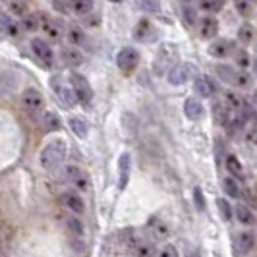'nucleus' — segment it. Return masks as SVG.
<instances>
[{
    "label": "nucleus",
    "mask_w": 257,
    "mask_h": 257,
    "mask_svg": "<svg viewBox=\"0 0 257 257\" xmlns=\"http://www.w3.org/2000/svg\"><path fill=\"white\" fill-rule=\"evenodd\" d=\"M68 145L64 140H51L41 151V167L49 172H54L64 165Z\"/></svg>",
    "instance_id": "obj_1"
},
{
    "label": "nucleus",
    "mask_w": 257,
    "mask_h": 257,
    "mask_svg": "<svg viewBox=\"0 0 257 257\" xmlns=\"http://www.w3.org/2000/svg\"><path fill=\"white\" fill-rule=\"evenodd\" d=\"M180 60V52L178 47L174 43H163L159 47V51L155 54V62H153V72L157 76H165L168 74L174 66L178 64Z\"/></svg>",
    "instance_id": "obj_2"
},
{
    "label": "nucleus",
    "mask_w": 257,
    "mask_h": 257,
    "mask_svg": "<svg viewBox=\"0 0 257 257\" xmlns=\"http://www.w3.org/2000/svg\"><path fill=\"white\" fill-rule=\"evenodd\" d=\"M49 85H51V89L54 91L56 99L64 104L66 108H72V106L77 103L72 83H66V79L60 76V74H54V76L51 77V81H49Z\"/></svg>",
    "instance_id": "obj_3"
},
{
    "label": "nucleus",
    "mask_w": 257,
    "mask_h": 257,
    "mask_svg": "<svg viewBox=\"0 0 257 257\" xmlns=\"http://www.w3.org/2000/svg\"><path fill=\"white\" fill-rule=\"evenodd\" d=\"M22 106L31 118H37L45 110V97L41 95V91L35 87H27L22 93Z\"/></svg>",
    "instance_id": "obj_4"
},
{
    "label": "nucleus",
    "mask_w": 257,
    "mask_h": 257,
    "mask_svg": "<svg viewBox=\"0 0 257 257\" xmlns=\"http://www.w3.org/2000/svg\"><path fill=\"white\" fill-rule=\"evenodd\" d=\"M29 47H31V52L35 54V58L45 68H54V52L45 39H31Z\"/></svg>",
    "instance_id": "obj_5"
},
{
    "label": "nucleus",
    "mask_w": 257,
    "mask_h": 257,
    "mask_svg": "<svg viewBox=\"0 0 257 257\" xmlns=\"http://www.w3.org/2000/svg\"><path fill=\"white\" fill-rule=\"evenodd\" d=\"M70 83H72V87H74V93H76L77 103L89 104L91 97H93V89H91L89 81L81 76V74L74 72V74L70 76Z\"/></svg>",
    "instance_id": "obj_6"
},
{
    "label": "nucleus",
    "mask_w": 257,
    "mask_h": 257,
    "mask_svg": "<svg viewBox=\"0 0 257 257\" xmlns=\"http://www.w3.org/2000/svg\"><path fill=\"white\" fill-rule=\"evenodd\" d=\"M197 70H195V66L193 64H186V62H178V64L174 66L170 72H168V83L170 85H184V83H188L190 79L193 77Z\"/></svg>",
    "instance_id": "obj_7"
},
{
    "label": "nucleus",
    "mask_w": 257,
    "mask_h": 257,
    "mask_svg": "<svg viewBox=\"0 0 257 257\" xmlns=\"http://www.w3.org/2000/svg\"><path fill=\"white\" fill-rule=\"evenodd\" d=\"M116 64H118V68L124 74H132L138 68V64H140V52L136 51V49H132V47L122 49V51L118 52V56H116Z\"/></svg>",
    "instance_id": "obj_8"
},
{
    "label": "nucleus",
    "mask_w": 257,
    "mask_h": 257,
    "mask_svg": "<svg viewBox=\"0 0 257 257\" xmlns=\"http://www.w3.org/2000/svg\"><path fill=\"white\" fill-rule=\"evenodd\" d=\"M56 8L74 16H87L93 10V0H58Z\"/></svg>",
    "instance_id": "obj_9"
},
{
    "label": "nucleus",
    "mask_w": 257,
    "mask_h": 257,
    "mask_svg": "<svg viewBox=\"0 0 257 257\" xmlns=\"http://www.w3.org/2000/svg\"><path fill=\"white\" fill-rule=\"evenodd\" d=\"M64 178L70 182V184H74L77 190H81V192L89 190V176H87L79 167H76V165H66Z\"/></svg>",
    "instance_id": "obj_10"
},
{
    "label": "nucleus",
    "mask_w": 257,
    "mask_h": 257,
    "mask_svg": "<svg viewBox=\"0 0 257 257\" xmlns=\"http://www.w3.org/2000/svg\"><path fill=\"white\" fill-rule=\"evenodd\" d=\"M41 29H43V33L51 41H60V39L64 37V29L60 26V22L52 20V18L45 16V14H41Z\"/></svg>",
    "instance_id": "obj_11"
},
{
    "label": "nucleus",
    "mask_w": 257,
    "mask_h": 257,
    "mask_svg": "<svg viewBox=\"0 0 257 257\" xmlns=\"http://www.w3.org/2000/svg\"><path fill=\"white\" fill-rule=\"evenodd\" d=\"M60 203L74 215H83V211H85V201L81 199V195L77 192H64L60 195Z\"/></svg>",
    "instance_id": "obj_12"
},
{
    "label": "nucleus",
    "mask_w": 257,
    "mask_h": 257,
    "mask_svg": "<svg viewBox=\"0 0 257 257\" xmlns=\"http://www.w3.org/2000/svg\"><path fill=\"white\" fill-rule=\"evenodd\" d=\"M60 58H62V62H64L66 66H70V68H77V66H81L83 62H85L83 52L79 51L77 47H72V45L62 47V51H60Z\"/></svg>",
    "instance_id": "obj_13"
},
{
    "label": "nucleus",
    "mask_w": 257,
    "mask_h": 257,
    "mask_svg": "<svg viewBox=\"0 0 257 257\" xmlns=\"http://www.w3.org/2000/svg\"><path fill=\"white\" fill-rule=\"evenodd\" d=\"M193 89L197 91V95H201V97H213L215 91H217V85H215V81L211 77L197 76L195 81H193Z\"/></svg>",
    "instance_id": "obj_14"
},
{
    "label": "nucleus",
    "mask_w": 257,
    "mask_h": 257,
    "mask_svg": "<svg viewBox=\"0 0 257 257\" xmlns=\"http://www.w3.org/2000/svg\"><path fill=\"white\" fill-rule=\"evenodd\" d=\"M236 245H238V251L245 255V253H249L253 247H255V234L251 230H244L238 234V238H236Z\"/></svg>",
    "instance_id": "obj_15"
},
{
    "label": "nucleus",
    "mask_w": 257,
    "mask_h": 257,
    "mask_svg": "<svg viewBox=\"0 0 257 257\" xmlns=\"http://www.w3.org/2000/svg\"><path fill=\"white\" fill-rule=\"evenodd\" d=\"M118 168H120V180H118V188L124 190L130 182V168H132V157L130 153L120 155V161H118Z\"/></svg>",
    "instance_id": "obj_16"
},
{
    "label": "nucleus",
    "mask_w": 257,
    "mask_h": 257,
    "mask_svg": "<svg viewBox=\"0 0 257 257\" xmlns=\"http://www.w3.org/2000/svg\"><path fill=\"white\" fill-rule=\"evenodd\" d=\"M184 112H186V116H188L190 120H199V118H203V114H205V108H203L201 101L190 97V99L184 103Z\"/></svg>",
    "instance_id": "obj_17"
},
{
    "label": "nucleus",
    "mask_w": 257,
    "mask_h": 257,
    "mask_svg": "<svg viewBox=\"0 0 257 257\" xmlns=\"http://www.w3.org/2000/svg\"><path fill=\"white\" fill-rule=\"evenodd\" d=\"M134 37L138 41H151L155 37V27L149 20H140L134 29Z\"/></svg>",
    "instance_id": "obj_18"
},
{
    "label": "nucleus",
    "mask_w": 257,
    "mask_h": 257,
    "mask_svg": "<svg viewBox=\"0 0 257 257\" xmlns=\"http://www.w3.org/2000/svg\"><path fill=\"white\" fill-rule=\"evenodd\" d=\"M232 51V43L228 39H219L213 45H209V54L215 58H226Z\"/></svg>",
    "instance_id": "obj_19"
},
{
    "label": "nucleus",
    "mask_w": 257,
    "mask_h": 257,
    "mask_svg": "<svg viewBox=\"0 0 257 257\" xmlns=\"http://www.w3.org/2000/svg\"><path fill=\"white\" fill-rule=\"evenodd\" d=\"M199 29H201L199 33H201V37L203 39H213L217 33H219V22H217V18H213V16L203 18Z\"/></svg>",
    "instance_id": "obj_20"
},
{
    "label": "nucleus",
    "mask_w": 257,
    "mask_h": 257,
    "mask_svg": "<svg viewBox=\"0 0 257 257\" xmlns=\"http://www.w3.org/2000/svg\"><path fill=\"white\" fill-rule=\"evenodd\" d=\"M149 232H151V236H153L155 240H165V238H168V234H170L167 222H163L161 219L149 220Z\"/></svg>",
    "instance_id": "obj_21"
},
{
    "label": "nucleus",
    "mask_w": 257,
    "mask_h": 257,
    "mask_svg": "<svg viewBox=\"0 0 257 257\" xmlns=\"http://www.w3.org/2000/svg\"><path fill=\"white\" fill-rule=\"evenodd\" d=\"M213 114H215L217 124H220V126L230 124V110H228V104H226V103H220V101H217V103H215V106H213Z\"/></svg>",
    "instance_id": "obj_22"
},
{
    "label": "nucleus",
    "mask_w": 257,
    "mask_h": 257,
    "mask_svg": "<svg viewBox=\"0 0 257 257\" xmlns=\"http://www.w3.org/2000/svg\"><path fill=\"white\" fill-rule=\"evenodd\" d=\"M64 222H66V230L70 232L74 238H81L83 236V232H85L83 222H81V219H77L76 215H68L64 219Z\"/></svg>",
    "instance_id": "obj_23"
},
{
    "label": "nucleus",
    "mask_w": 257,
    "mask_h": 257,
    "mask_svg": "<svg viewBox=\"0 0 257 257\" xmlns=\"http://www.w3.org/2000/svg\"><path fill=\"white\" fill-rule=\"evenodd\" d=\"M68 124H70V128L72 132L76 134L77 138H87V134H89V124L83 120V118H79V116H72L70 120H68Z\"/></svg>",
    "instance_id": "obj_24"
},
{
    "label": "nucleus",
    "mask_w": 257,
    "mask_h": 257,
    "mask_svg": "<svg viewBox=\"0 0 257 257\" xmlns=\"http://www.w3.org/2000/svg\"><path fill=\"white\" fill-rule=\"evenodd\" d=\"M234 213H236V219H238L240 224L249 226V224H253V222H255V215L251 213V209L242 205V203H238V207H236V211H234Z\"/></svg>",
    "instance_id": "obj_25"
},
{
    "label": "nucleus",
    "mask_w": 257,
    "mask_h": 257,
    "mask_svg": "<svg viewBox=\"0 0 257 257\" xmlns=\"http://www.w3.org/2000/svg\"><path fill=\"white\" fill-rule=\"evenodd\" d=\"M43 128L47 130V132H58V130L62 128V122H60V116L56 114V112H45L43 114Z\"/></svg>",
    "instance_id": "obj_26"
},
{
    "label": "nucleus",
    "mask_w": 257,
    "mask_h": 257,
    "mask_svg": "<svg viewBox=\"0 0 257 257\" xmlns=\"http://www.w3.org/2000/svg\"><path fill=\"white\" fill-rule=\"evenodd\" d=\"M215 72L219 74V77L222 81H226V83H232L234 85V81H236V76H238V72L228 64H217L215 68Z\"/></svg>",
    "instance_id": "obj_27"
},
{
    "label": "nucleus",
    "mask_w": 257,
    "mask_h": 257,
    "mask_svg": "<svg viewBox=\"0 0 257 257\" xmlns=\"http://www.w3.org/2000/svg\"><path fill=\"white\" fill-rule=\"evenodd\" d=\"M68 37H70V41L74 43V45H79V47H87L89 49V39H87V35L79 29V27H72L70 31H68Z\"/></svg>",
    "instance_id": "obj_28"
},
{
    "label": "nucleus",
    "mask_w": 257,
    "mask_h": 257,
    "mask_svg": "<svg viewBox=\"0 0 257 257\" xmlns=\"http://www.w3.org/2000/svg\"><path fill=\"white\" fill-rule=\"evenodd\" d=\"M222 190H224V193L228 195V197H232V199H238L240 197V184L234 180V178H224L222 180Z\"/></svg>",
    "instance_id": "obj_29"
},
{
    "label": "nucleus",
    "mask_w": 257,
    "mask_h": 257,
    "mask_svg": "<svg viewBox=\"0 0 257 257\" xmlns=\"http://www.w3.org/2000/svg\"><path fill=\"white\" fill-rule=\"evenodd\" d=\"M22 27L26 31H35L41 29V14H27L22 18Z\"/></svg>",
    "instance_id": "obj_30"
},
{
    "label": "nucleus",
    "mask_w": 257,
    "mask_h": 257,
    "mask_svg": "<svg viewBox=\"0 0 257 257\" xmlns=\"http://www.w3.org/2000/svg\"><path fill=\"white\" fill-rule=\"evenodd\" d=\"M238 39H240L244 45H249V43L255 39V29H253V26H249V24L240 26V29H238Z\"/></svg>",
    "instance_id": "obj_31"
},
{
    "label": "nucleus",
    "mask_w": 257,
    "mask_h": 257,
    "mask_svg": "<svg viewBox=\"0 0 257 257\" xmlns=\"http://www.w3.org/2000/svg\"><path fill=\"white\" fill-rule=\"evenodd\" d=\"M226 168H228V172H230L232 176H242V174H244L242 163H240L234 155H228V157H226Z\"/></svg>",
    "instance_id": "obj_32"
},
{
    "label": "nucleus",
    "mask_w": 257,
    "mask_h": 257,
    "mask_svg": "<svg viewBox=\"0 0 257 257\" xmlns=\"http://www.w3.org/2000/svg\"><path fill=\"white\" fill-rule=\"evenodd\" d=\"M136 4L147 14H159L161 12V2L159 0H136Z\"/></svg>",
    "instance_id": "obj_33"
},
{
    "label": "nucleus",
    "mask_w": 257,
    "mask_h": 257,
    "mask_svg": "<svg viewBox=\"0 0 257 257\" xmlns=\"http://www.w3.org/2000/svg\"><path fill=\"white\" fill-rule=\"evenodd\" d=\"M136 253L138 257H157L159 251L155 249V245L151 242H142V244L136 247Z\"/></svg>",
    "instance_id": "obj_34"
},
{
    "label": "nucleus",
    "mask_w": 257,
    "mask_h": 257,
    "mask_svg": "<svg viewBox=\"0 0 257 257\" xmlns=\"http://www.w3.org/2000/svg\"><path fill=\"white\" fill-rule=\"evenodd\" d=\"M217 207H219L222 220H230L232 219V207H230V203H228L226 199L219 197V199H217Z\"/></svg>",
    "instance_id": "obj_35"
},
{
    "label": "nucleus",
    "mask_w": 257,
    "mask_h": 257,
    "mask_svg": "<svg viewBox=\"0 0 257 257\" xmlns=\"http://www.w3.org/2000/svg\"><path fill=\"white\" fill-rule=\"evenodd\" d=\"M199 6H201V10H205V12H219L220 8H222V0H199Z\"/></svg>",
    "instance_id": "obj_36"
},
{
    "label": "nucleus",
    "mask_w": 257,
    "mask_h": 257,
    "mask_svg": "<svg viewBox=\"0 0 257 257\" xmlns=\"http://www.w3.org/2000/svg\"><path fill=\"white\" fill-rule=\"evenodd\" d=\"M157 257H180V255H178V249H176L174 245L165 244L161 249H159V255Z\"/></svg>",
    "instance_id": "obj_37"
},
{
    "label": "nucleus",
    "mask_w": 257,
    "mask_h": 257,
    "mask_svg": "<svg viewBox=\"0 0 257 257\" xmlns=\"http://www.w3.org/2000/svg\"><path fill=\"white\" fill-rule=\"evenodd\" d=\"M224 103L228 104L230 108H240L242 101H240V99H238L234 93H226V95H224Z\"/></svg>",
    "instance_id": "obj_38"
},
{
    "label": "nucleus",
    "mask_w": 257,
    "mask_h": 257,
    "mask_svg": "<svg viewBox=\"0 0 257 257\" xmlns=\"http://www.w3.org/2000/svg\"><path fill=\"white\" fill-rule=\"evenodd\" d=\"M236 62H238L240 68H247V66H249V54H247L245 51H238V54H236Z\"/></svg>",
    "instance_id": "obj_39"
},
{
    "label": "nucleus",
    "mask_w": 257,
    "mask_h": 257,
    "mask_svg": "<svg viewBox=\"0 0 257 257\" xmlns=\"http://www.w3.org/2000/svg\"><path fill=\"white\" fill-rule=\"evenodd\" d=\"M10 8H12V12H16L18 16H20V18L27 16V14H26V4H24V2H20V0L12 2V6H10Z\"/></svg>",
    "instance_id": "obj_40"
},
{
    "label": "nucleus",
    "mask_w": 257,
    "mask_h": 257,
    "mask_svg": "<svg viewBox=\"0 0 257 257\" xmlns=\"http://www.w3.org/2000/svg\"><path fill=\"white\" fill-rule=\"evenodd\" d=\"M193 197H195V205H197V209L203 211V209H205V201H203V193H201L199 188L193 190Z\"/></svg>",
    "instance_id": "obj_41"
},
{
    "label": "nucleus",
    "mask_w": 257,
    "mask_h": 257,
    "mask_svg": "<svg viewBox=\"0 0 257 257\" xmlns=\"http://www.w3.org/2000/svg\"><path fill=\"white\" fill-rule=\"evenodd\" d=\"M249 83V76L245 74V72H240L238 76H236V81H234V85H238V87H245Z\"/></svg>",
    "instance_id": "obj_42"
},
{
    "label": "nucleus",
    "mask_w": 257,
    "mask_h": 257,
    "mask_svg": "<svg viewBox=\"0 0 257 257\" xmlns=\"http://www.w3.org/2000/svg\"><path fill=\"white\" fill-rule=\"evenodd\" d=\"M236 8H238V12L242 14V16H247V14H249V4H247V0H236Z\"/></svg>",
    "instance_id": "obj_43"
},
{
    "label": "nucleus",
    "mask_w": 257,
    "mask_h": 257,
    "mask_svg": "<svg viewBox=\"0 0 257 257\" xmlns=\"http://www.w3.org/2000/svg\"><path fill=\"white\" fill-rule=\"evenodd\" d=\"M184 18H186V22H188L190 26H193V24H195V12H193V10H190V8H186V10H184Z\"/></svg>",
    "instance_id": "obj_44"
},
{
    "label": "nucleus",
    "mask_w": 257,
    "mask_h": 257,
    "mask_svg": "<svg viewBox=\"0 0 257 257\" xmlns=\"http://www.w3.org/2000/svg\"><path fill=\"white\" fill-rule=\"evenodd\" d=\"M253 128H255V130H257V114H255V116H253Z\"/></svg>",
    "instance_id": "obj_45"
},
{
    "label": "nucleus",
    "mask_w": 257,
    "mask_h": 257,
    "mask_svg": "<svg viewBox=\"0 0 257 257\" xmlns=\"http://www.w3.org/2000/svg\"><path fill=\"white\" fill-rule=\"evenodd\" d=\"M253 103L257 104V89H255V93H253Z\"/></svg>",
    "instance_id": "obj_46"
},
{
    "label": "nucleus",
    "mask_w": 257,
    "mask_h": 257,
    "mask_svg": "<svg viewBox=\"0 0 257 257\" xmlns=\"http://www.w3.org/2000/svg\"><path fill=\"white\" fill-rule=\"evenodd\" d=\"M110 2H122V0H110Z\"/></svg>",
    "instance_id": "obj_47"
},
{
    "label": "nucleus",
    "mask_w": 257,
    "mask_h": 257,
    "mask_svg": "<svg viewBox=\"0 0 257 257\" xmlns=\"http://www.w3.org/2000/svg\"><path fill=\"white\" fill-rule=\"evenodd\" d=\"M6 2H16V0H6Z\"/></svg>",
    "instance_id": "obj_48"
},
{
    "label": "nucleus",
    "mask_w": 257,
    "mask_h": 257,
    "mask_svg": "<svg viewBox=\"0 0 257 257\" xmlns=\"http://www.w3.org/2000/svg\"><path fill=\"white\" fill-rule=\"evenodd\" d=\"M182 2H190V0H182Z\"/></svg>",
    "instance_id": "obj_49"
},
{
    "label": "nucleus",
    "mask_w": 257,
    "mask_h": 257,
    "mask_svg": "<svg viewBox=\"0 0 257 257\" xmlns=\"http://www.w3.org/2000/svg\"><path fill=\"white\" fill-rule=\"evenodd\" d=\"M195 257H199V255H195Z\"/></svg>",
    "instance_id": "obj_50"
}]
</instances>
